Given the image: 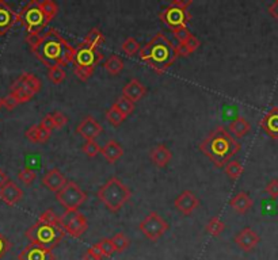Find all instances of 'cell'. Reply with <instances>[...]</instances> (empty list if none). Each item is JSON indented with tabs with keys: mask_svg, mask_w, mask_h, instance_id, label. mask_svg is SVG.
Returning <instances> with one entry per match:
<instances>
[{
	"mask_svg": "<svg viewBox=\"0 0 278 260\" xmlns=\"http://www.w3.org/2000/svg\"><path fill=\"white\" fill-rule=\"evenodd\" d=\"M92 73H94V71H91V69H80V68H75V75L78 76L82 82H87V80L92 76Z\"/></svg>",
	"mask_w": 278,
	"mask_h": 260,
	"instance_id": "47",
	"label": "cell"
},
{
	"mask_svg": "<svg viewBox=\"0 0 278 260\" xmlns=\"http://www.w3.org/2000/svg\"><path fill=\"white\" fill-rule=\"evenodd\" d=\"M113 107H115V109L127 118L128 115H131L132 113H133V110H135V103H132L131 100H128L127 98L121 96V98H118L115 100Z\"/></svg>",
	"mask_w": 278,
	"mask_h": 260,
	"instance_id": "30",
	"label": "cell"
},
{
	"mask_svg": "<svg viewBox=\"0 0 278 260\" xmlns=\"http://www.w3.org/2000/svg\"><path fill=\"white\" fill-rule=\"evenodd\" d=\"M139 56L144 63L159 75L164 73L178 59L175 45L163 33H158L145 46L141 47Z\"/></svg>",
	"mask_w": 278,
	"mask_h": 260,
	"instance_id": "4",
	"label": "cell"
},
{
	"mask_svg": "<svg viewBox=\"0 0 278 260\" xmlns=\"http://www.w3.org/2000/svg\"><path fill=\"white\" fill-rule=\"evenodd\" d=\"M243 171V166L236 160H232V162H228L225 166V173L228 175V177H231L232 180H238L239 177L242 176Z\"/></svg>",
	"mask_w": 278,
	"mask_h": 260,
	"instance_id": "32",
	"label": "cell"
},
{
	"mask_svg": "<svg viewBox=\"0 0 278 260\" xmlns=\"http://www.w3.org/2000/svg\"><path fill=\"white\" fill-rule=\"evenodd\" d=\"M32 51L33 55L48 68H63L72 63L75 47L60 34L59 30L49 29L48 32L42 36L38 46L33 49Z\"/></svg>",
	"mask_w": 278,
	"mask_h": 260,
	"instance_id": "1",
	"label": "cell"
},
{
	"mask_svg": "<svg viewBox=\"0 0 278 260\" xmlns=\"http://www.w3.org/2000/svg\"><path fill=\"white\" fill-rule=\"evenodd\" d=\"M23 197V191L19 186L14 183V181L8 180L6 185L0 189V199L7 203L8 206L16 205L18 202Z\"/></svg>",
	"mask_w": 278,
	"mask_h": 260,
	"instance_id": "18",
	"label": "cell"
},
{
	"mask_svg": "<svg viewBox=\"0 0 278 260\" xmlns=\"http://www.w3.org/2000/svg\"><path fill=\"white\" fill-rule=\"evenodd\" d=\"M7 181H8L7 173L4 172V171L2 170V168H0V189H2V187H3V186L6 185Z\"/></svg>",
	"mask_w": 278,
	"mask_h": 260,
	"instance_id": "53",
	"label": "cell"
},
{
	"mask_svg": "<svg viewBox=\"0 0 278 260\" xmlns=\"http://www.w3.org/2000/svg\"><path fill=\"white\" fill-rule=\"evenodd\" d=\"M84 42H87L88 45H91L92 47H96V49H98V47L105 42V36L102 34V32H100L99 29L94 28L90 30L87 37L84 38Z\"/></svg>",
	"mask_w": 278,
	"mask_h": 260,
	"instance_id": "31",
	"label": "cell"
},
{
	"mask_svg": "<svg viewBox=\"0 0 278 260\" xmlns=\"http://www.w3.org/2000/svg\"><path fill=\"white\" fill-rule=\"evenodd\" d=\"M16 15L10 4L0 0V37L6 36L16 23Z\"/></svg>",
	"mask_w": 278,
	"mask_h": 260,
	"instance_id": "16",
	"label": "cell"
},
{
	"mask_svg": "<svg viewBox=\"0 0 278 260\" xmlns=\"http://www.w3.org/2000/svg\"><path fill=\"white\" fill-rule=\"evenodd\" d=\"M172 33H174V37L178 40L179 43H185L191 36H193V34L190 33V30H189L187 28L178 29V30H175V32Z\"/></svg>",
	"mask_w": 278,
	"mask_h": 260,
	"instance_id": "41",
	"label": "cell"
},
{
	"mask_svg": "<svg viewBox=\"0 0 278 260\" xmlns=\"http://www.w3.org/2000/svg\"><path fill=\"white\" fill-rule=\"evenodd\" d=\"M40 90L41 82L38 77L28 72H23L11 86V94L15 95L19 105L29 102Z\"/></svg>",
	"mask_w": 278,
	"mask_h": 260,
	"instance_id": "8",
	"label": "cell"
},
{
	"mask_svg": "<svg viewBox=\"0 0 278 260\" xmlns=\"http://www.w3.org/2000/svg\"><path fill=\"white\" fill-rule=\"evenodd\" d=\"M49 136H50V132L41 126V125H38V142H46Z\"/></svg>",
	"mask_w": 278,
	"mask_h": 260,
	"instance_id": "49",
	"label": "cell"
},
{
	"mask_svg": "<svg viewBox=\"0 0 278 260\" xmlns=\"http://www.w3.org/2000/svg\"><path fill=\"white\" fill-rule=\"evenodd\" d=\"M24 236L30 241V244L40 245L42 248H56L60 241L67 236L64 230L60 216L55 213V210L48 209L41 214L40 218L24 232Z\"/></svg>",
	"mask_w": 278,
	"mask_h": 260,
	"instance_id": "3",
	"label": "cell"
},
{
	"mask_svg": "<svg viewBox=\"0 0 278 260\" xmlns=\"http://www.w3.org/2000/svg\"><path fill=\"white\" fill-rule=\"evenodd\" d=\"M145 94H147V88L137 79H132L122 88V96L128 100H131L132 103L139 102L140 99L145 96Z\"/></svg>",
	"mask_w": 278,
	"mask_h": 260,
	"instance_id": "21",
	"label": "cell"
},
{
	"mask_svg": "<svg viewBox=\"0 0 278 260\" xmlns=\"http://www.w3.org/2000/svg\"><path fill=\"white\" fill-rule=\"evenodd\" d=\"M42 183H44L46 189H49L53 193H59L60 190L63 189L65 183H67V179H65V176L61 173L59 168H52V170H49L44 175Z\"/></svg>",
	"mask_w": 278,
	"mask_h": 260,
	"instance_id": "20",
	"label": "cell"
},
{
	"mask_svg": "<svg viewBox=\"0 0 278 260\" xmlns=\"http://www.w3.org/2000/svg\"><path fill=\"white\" fill-rule=\"evenodd\" d=\"M175 49H176V53L179 56H182V57H187V56L190 55V51L187 50V47L183 45V43H178V45H175Z\"/></svg>",
	"mask_w": 278,
	"mask_h": 260,
	"instance_id": "50",
	"label": "cell"
},
{
	"mask_svg": "<svg viewBox=\"0 0 278 260\" xmlns=\"http://www.w3.org/2000/svg\"><path fill=\"white\" fill-rule=\"evenodd\" d=\"M24 136H26V138H28L29 141L34 142V144L38 142V125H32V126L26 130Z\"/></svg>",
	"mask_w": 278,
	"mask_h": 260,
	"instance_id": "45",
	"label": "cell"
},
{
	"mask_svg": "<svg viewBox=\"0 0 278 260\" xmlns=\"http://www.w3.org/2000/svg\"><path fill=\"white\" fill-rule=\"evenodd\" d=\"M83 152L87 154L88 158H95L96 154L100 153V146L95 140H88L83 146Z\"/></svg>",
	"mask_w": 278,
	"mask_h": 260,
	"instance_id": "37",
	"label": "cell"
},
{
	"mask_svg": "<svg viewBox=\"0 0 278 260\" xmlns=\"http://www.w3.org/2000/svg\"><path fill=\"white\" fill-rule=\"evenodd\" d=\"M41 38H42L41 34H28L26 36V42L29 43V46L33 50V49H36L38 46V43L41 42Z\"/></svg>",
	"mask_w": 278,
	"mask_h": 260,
	"instance_id": "46",
	"label": "cell"
},
{
	"mask_svg": "<svg viewBox=\"0 0 278 260\" xmlns=\"http://www.w3.org/2000/svg\"><path fill=\"white\" fill-rule=\"evenodd\" d=\"M48 77L53 84H61L67 77V73L61 67H52L49 68Z\"/></svg>",
	"mask_w": 278,
	"mask_h": 260,
	"instance_id": "34",
	"label": "cell"
},
{
	"mask_svg": "<svg viewBox=\"0 0 278 260\" xmlns=\"http://www.w3.org/2000/svg\"><path fill=\"white\" fill-rule=\"evenodd\" d=\"M261 237L255 230L251 228H244L242 232L239 233L238 236L235 237V243L239 248L243 249L244 252H250L259 244Z\"/></svg>",
	"mask_w": 278,
	"mask_h": 260,
	"instance_id": "17",
	"label": "cell"
},
{
	"mask_svg": "<svg viewBox=\"0 0 278 260\" xmlns=\"http://www.w3.org/2000/svg\"><path fill=\"white\" fill-rule=\"evenodd\" d=\"M183 45H185V46L187 47V50L190 51V55H191L193 51H195V50H197V49H198L199 45H201V41H199L198 38H197V37H195V36H191L190 38H189V40L186 41V42L183 43Z\"/></svg>",
	"mask_w": 278,
	"mask_h": 260,
	"instance_id": "44",
	"label": "cell"
},
{
	"mask_svg": "<svg viewBox=\"0 0 278 260\" xmlns=\"http://www.w3.org/2000/svg\"><path fill=\"white\" fill-rule=\"evenodd\" d=\"M83 260H99V259H96V257L94 256L90 251H87V252L83 255Z\"/></svg>",
	"mask_w": 278,
	"mask_h": 260,
	"instance_id": "54",
	"label": "cell"
},
{
	"mask_svg": "<svg viewBox=\"0 0 278 260\" xmlns=\"http://www.w3.org/2000/svg\"><path fill=\"white\" fill-rule=\"evenodd\" d=\"M40 4L41 10L44 12L45 18L48 20V23L49 22H52L56 18V15H57V12H59V6H57L55 2H52V0H44V2H40Z\"/></svg>",
	"mask_w": 278,
	"mask_h": 260,
	"instance_id": "28",
	"label": "cell"
},
{
	"mask_svg": "<svg viewBox=\"0 0 278 260\" xmlns=\"http://www.w3.org/2000/svg\"><path fill=\"white\" fill-rule=\"evenodd\" d=\"M106 119H108L113 126H119V125L125 121V117H123L115 107L111 106L110 109H108V111H106Z\"/></svg>",
	"mask_w": 278,
	"mask_h": 260,
	"instance_id": "35",
	"label": "cell"
},
{
	"mask_svg": "<svg viewBox=\"0 0 278 260\" xmlns=\"http://www.w3.org/2000/svg\"><path fill=\"white\" fill-rule=\"evenodd\" d=\"M199 150L217 168H221L225 167L231 158H234L240 150V144L232 137V134L225 127L217 126L201 141Z\"/></svg>",
	"mask_w": 278,
	"mask_h": 260,
	"instance_id": "2",
	"label": "cell"
},
{
	"mask_svg": "<svg viewBox=\"0 0 278 260\" xmlns=\"http://www.w3.org/2000/svg\"><path fill=\"white\" fill-rule=\"evenodd\" d=\"M111 244H113V247H114V251L117 253H122L125 252L128 249V247H129V239H128V236L125 235V233L119 232L117 233V235H114V236L111 237Z\"/></svg>",
	"mask_w": 278,
	"mask_h": 260,
	"instance_id": "27",
	"label": "cell"
},
{
	"mask_svg": "<svg viewBox=\"0 0 278 260\" xmlns=\"http://www.w3.org/2000/svg\"><path fill=\"white\" fill-rule=\"evenodd\" d=\"M53 123H55V129H63L68 123V117L64 115L61 111H55L52 114Z\"/></svg>",
	"mask_w": 278,
	"mask_h": 260,
	"instance_id": "39",
	"label": "cell"
},
{
	"mask_svg": "<svg viewBox=\"0 0 278 260\" xmlns=\"http://www.w3.org/2000/svg\"><path fill=\"white\" fill-rule=\"evenodd\" d=\"M230 206L239 214H246L254 206V201L244 191H240L230 201Z\"/></svg>",
	"mask_w": 278,
	"mask_h": 260,
	"instance_id": "23",
	"label": "cell"
},
{
	"mask_svg": "<svg viewBox=\"0 0 278 260\" xmlns=\"http://www.w3.org/2000/svg\"><path fill=\"white\" fill-rule=\"evenodd\" d=\"M96 245H98V248L100 249V252H102L104 257H110L111 255L115 252L110 239H104V240H100L99 243H96Z\"/></svg>",
	"mask_w": 278,
	"mask_h": 260,
	"instance_id": "38",
	"label": "cell"
},
{
	"mask_svg": "<svg viewBox=\"0 0 278 260\" xmlns=\"http://www.w3.org/2000/svg\"><path fill=\"white\" fill-rule=\"evenodd\" d=\"M269 14H270L275 20H278V0L269 7Z\"/></svg>",
	"mask_w": 278,
	"mask_h": 260,
	"instance_id": "52",
	"label": "cell"
},
{
	"mask_svg": "<svg viewBox=\"0 0 278 260\" xmlns=\"http://www.w3.org/2000/svg\"><path fill=\"white\" fill-rule=\"evenodd\" d=\"M61 225L67 235L72 237H80L88 229L87 218L80 213L79 210H65V213L60 217Z\"/></svg>",
	"mask_w": 278,
	"mask_h": 260,
	"instance_id": "12",
	"label": "cell"
},
{
	"mask_svg": "<svg viewBox=\"0 0 278 260\" xmlns=\"http://www.w3.org/2000/svg\"><path fill=\"white\" fill-rule=\"evenodd\" d=\"M88 251H90V252L92 253V255H94V256L96 257V259H99V260H102L104 259V255H102V252H100V249L98 248V245H92V247H90V249H88Z\"/></svg>",
	"mask_w": 278,
	"mask_h": 260,
	"instance_id": "51",
	"label": "cell"
},
{
	"mask_svg": "<svg viewBox=\"0 0 278 260\" xmlns=\"http://www.w3.org/2000/svg\"><path fill=\"white\" fill-rule=\"evenodd\" d=\"M102 125H100L98 121H95V118L92 115H87L84 117L83 121L78 125L76 127V133L80 134L82 137L86 138V140H95L100 133H102Z\"/></svg>",
	"mask_w": 278,
	"mask_h": 260,
	"instance_id": "14",
	"label": "cell"
},
{
	"mask_svg": "<svg viewBox=\"0 0 278 260\" xmlns=\"http://www.w3.org/2000/svg\"><path fill=\"white\" fill-rule=\"evenodd\" d=\"M191 3L193 0H175L170 6H167L163 11L159 12V18L172 32L178 29L187 28L191 19L190 12L187 11V8L190 7Z\"/></svg>",
	"mask_w": 278,
	"mask_h": 260,
	"instance_id": "7",
	"label": "cell"
},
{
	"mask_svg": "<svg viewBox=\"0 0 278 260\" xmlns=\"http://www.w3.org/2000/svg\"><path fill=\"white\" fill-rule=\"evenodd\" d=\"M140 49H141V47H140L139 42H137L133 37L127 38V40L123 41L122 45H121V50H122L127 56H131V57L132 56L137 55L140 51Z\"/></svg>",
	"mask_w": 278,
	"mask_h": 260,
	"instance_id": "33",
	"label": "cell"
},
{
	"mask_svg": "<svg viewBox=\"0 0 278 260\" xmlns=\"http://www.w3.org/2000/svg\"><path fill=\"white\" fill-rule=\"evenodd\" d=\"M96 195L109 212L117 213L131 199L132 191L119 180L118 177L113 176L105 185L100 186Z\"/></svg>",
	"mask_w": 278,
	"mask_h": 260,
	"instance_id": "5",
	"label": "cell"
},
{
	"mask_svg": "<svg viewBox=\"0 0 278 260\" xmlns=\"http://www.w3.org/2000/svg\"><path fill=\"white\" fill-rule=\"evenodd\" d=\"M11 249V243L8 240L7 237L4 236L3 233L0 232V260L6 256V253Z\"/></svg>",
	"mask_w": 278,
	"mask_h": 260,
	"instance_id": "42",
	"label": "cell"
},
{
	"mask_svg": "<svg viewBox=\"0 0 278 260\" xmlns=\"http://www.w3.org/2000/svg\"><path fill=\"white\" fill-rule=\"evenodd\" d=\"M205 228H207V232L209 233V235H212V236L215 237H219L220 235H221L222 230L225 229V224L220 220L219 217H212L211 220L208 221V224Z\"/></svg>",
	"mask_w": 278,
	"mask_h": 260,
	"instance_id": "29",
	"label": "cell"
},
{
	"mask_svg": "<svg viewBox=\"0 0 278 260\" xmlns=\"http://www.w3.org/2000/svg\"><path fill=\"white\" fill-rule=\"evenodd\" d=\"M266 194L269 197L271 198H278V179H273V180L266 186V189H265Z\"/></svg>",
	"mask_w": 278,
	"mask_h": 260,
	"instance_id": "43",
	"label": "cell"
},
{
	"mask_svg": "<svg viewBox=\"0 0 278 260\" xmlns=\"http://www.w3.org/2000/svg\"><path fill=\"white\" fill-rule=\"evenodd\" d=\"M174 206L185 216H190L199 206V199L195 197V194L190 190H185L175 198Z\"/></svg>",
	"mask_w": 278,
	"mask_h": 260,
	"instance_id": "13",
	"label": "cell"
},
{
	"mask_svg": "<svg viewBox=\"0 0 278 260\" xmlns=\"http://www.w3.org/2000/svg\"><path fill=\"white\" fill-rule=\"evenodd\" d=\"M259 126L273 140H278V107H273L261 119Z\"/></svg>",
	"mask_w": 278,
	"mask_h": 260,
	"instance_id": "19",
	"label": "cell"
},
{
	"mask_svg": "<svg viewBox=\"0 0 278 260\" xmlns=\"http://www.w3.org/2000/svg\"><path fill=\"white\" fill-rule=\"evenodd\" d=\"M37 177V173L34 172V171L32 170V168H22V170L19 171V173H18V179H19L20 181H23L24 185L30 186L33 183V181L36 180Z\"/></svg>",
	"mask_w": 278,
	"mask_h": 260,
	"instance_id": "36",
	"label": "cell"
},
{
	"mask_svg": "<svg viewBox=\"0 0 278 260\" xmlns=\"http://www.w3.org/2000/svg\"><path fill=\"white\" fill-rule=\"evenodd\" d=\"M55 253L50 249L42 248L40 245L29 244L18 255V260H55Z\"/></svg>",
	"mask_w": 278,
	"mask_h": 260,
	"instance_id": "15",
	"label": "cell"
},
{
	"mask_svg": "<svg viewBox=\"0 0 278 260\" xmlns=\"http://www.w3.org/2000/svg\"><path fill=\"white\" fill-rule=\"evenodd\" d=\"M149 159H151L152 163H154L155 166L163 168V167H166L167 164L171 162L172 153H171V150L168 149L164 144H159V145H156L155 148L149 152Z\"/></svg>",
	"mask_w": 278,
	"mask_h": 260,
	"instance_id": "22",
	"label": "cell"
},
{
	"mask_svg": "<svg viewBox=\"0 0 278 260\" xmlns=\"http://www.w3.org/2000/svg\"><path fill=\"white\" fill-rule=\"evenodd\" d=\"M16 22H19L29 34H40L46 26L48 20L41 10L40 2L32 0L24 6L16 15Z\"/></svg>",
	"mask_w": 278,
	"mask_h": 260,
	"instance_id": "6",
	"label": "cell"
},
{
	"mask_svg": "<svg viewBox=\"0 0 278 260\" xmlns=\"http://www.w3.org/2000/svg\"><path fill=\"white\" fill-rule=\"evenodd\" d=\"M105 71L110 73L111 76H117L119 72L123 69V61L122 59L117 55L110 56L108 60H106V63L104 65Z\"/></svg>",
	"mask_w": 278,
	"mask_h": 260,
	"instance_id": "26",
	"label": "cell"
},
{
	"mask_svg": "<svg viewBox=\"0 0 278 260\" xmlns=\"http://www.w3.org/2000/svg\"><path fill=\"white\" fill-rule=\"evenodd\" d=\"M3 107V103H2V98H0V109Z\"/></svg>",
	"mask_w": 278,
	"mask_h": 260,
	"instance_id": "55",
	"label": "cell"
},
{
	"mask_svg": "<svg viewBox=\"0 0 278 260\" xmlns=\"http://www.w3.org/2000/svg\"><path fill=\"white\" fill-rule=\"evenodd\" d=\"M228 130H230V133L234 134L235 137L242 138L250 132L251 125L244 117H238V118H235L232 122H230Z\"/></svg>",
	"mask_w": 278,
	"mask_h": 260,
	"instance_id": "25",
	"label": "cell"
},
{
	"mask_svg": "<svg viewBox=\"0 0 278 260\" xmlns=\"http://www.w3.org/2000/svg\"><path fill=\"white\" fill-rule=\"evenodd\" d=\"M102 59H104V55L96 47H92L91 45H88L87 42L83 41L75 49L72 64L75 65V68L94 71L96 65L102 61Z\"/></svg>",
	"mask_w": 278,
	"mask_h": 260,
	"instance_id": "10",
	"label": "cell"
},
{
	"mask_svg": "<svg viewBox=\"0 0 278 260\" xmlns=\"http://www.w3.org/2000/svg\"><path fill=\"white\" fill-rule=\"evenodd\" d=\"M100 153H102V156H104L110 164H114L118 159H121L123 156V149L118 142L114 141V140H110V141L106 142V144L100 148Z\"/></svg>",
	"mask_w": 278,
	"mask_h": 260,
	"instance_id": "24",
	"label": "cell"
},
{
	"mask_svg": "<svg viewBox=\"0 0 278 260\" xmlns=\"http://www.w3.org/2000/svg\"><path fill=\"white\" fill-rule=\"evenodd\" d=\"M139 229L147 239H149L151 241H156L168 230V224L160 217L159 213L151 212L140 222Z\"/></svg>",
	"mask_w": 278,
	"mask_h": 260,
	"instance_id": "11",
	"label": "cell"
},
{
	"mask_svg": "<svg viewBox=\"0 0 278 260\" xmlns=\"http://www.w3.org/2000/svg\"><path fill=\"white\" fill-rule=\"evenodd\" d=\"M41 126L45 127L46 130H50L55 129V123H53V118H52V114H46L44 117V118L41 119V123H40Z\"/></svg>",
	"mask_w": 278,
	"mask_h": 260,
	"instance_id": "48",
	"label": "cell"
},
{
	"mask_svg": "<svg viewBox=\"0 0 278 260\" xmlns=\"http://www.w3.org/2000/svg\"><path fill=\"white\" fill-rule=\"evenodd\" d=\"M56 199L60 205L64 206L65 210H79V207L87 199V194L80 189L79 185L75 181L67 180L65 186L56 193Z\"/></svg>",
	"mask_w": 278,
	"mask_h": 260,
	"instance_id": "9",
	"label": "cell"
},
{
	"mask_svg": "<svg viewBox=\"0 0 278 260\" xmlns=\"http://www.w3.org/2000/svg\"><path fill=\"white\" fill-rule=\"evenodd\" d=\"M2 103H3L4 109H7V110H14V109L19 105L16 96L14 94H11V92H10L6 98L2 99Z\"/></svg>",
	"mask_w": 278,
	"mask_h": 260,
	"instance_id": "40",
	"label": "cell"
}]
</instances>
